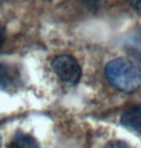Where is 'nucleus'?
<instances>
[{
    "label": "nucleus",
    "mask_w": 141,
    "mask_h": 148,
    "mask_svg": "<svg viewBox=\"0 0 141 148\" xmlns=\"http://www.w3.org/2000/svg\"><path fill=\"white\" fill-rule=\"evenodd\" d=\"M106 80L118 90L133 92L141 86V67L125 58L110 61L104 69Z\"/></svg>",
    "instance_id": "1"
},
{
    "label": "nucleus",
    "mask_w": 141,
    "mask_h": 148,
    "mask_svg": "<svg viewBox=\"0 0 141 148\" xmlns=\"http://www.w3.org/2000/svg\"><path fill=\"white\" fill-rule=\"evenodd\" d=\"M51 66L58 78L69 85L77 84L81 78V67L72 56H58L52 61Z\"/></svg>",
    "instance_id": "2"
},
{
    "label": "nucleus",
    "mask_w": 141,
    "mask_h": 148,
    "mask_svg": "<svg viewBox=\"0 0 141 148\" xmlns=\"http://www.w3.org/2000/svg\"><path fill=\"white\" fill-rule=\"evenodd\" d=\"M19 83V73L14 66L0 63V90H10L17 88Z\"/></svg>",
    "instance_id": "3"
},
{
    "label": "nucleus",
    "mask_w": 141,
    "mask_h": 148,
    "mask_svg": "<svg viewBox=\"0 0 141 148\" xmlns=\"http://www.w3.org/2000/svg\"><path fill=\"white\" fill-rule=\"evenodd\" d=\"M121 123L126 128L141 133V104L126 111L121 116Z\"/></svg>",
    "instance_id": "4"
},
{
    "label": "nucleus",
    "mask_w": 141,
    "mask_h": 148,
    "mask_svg": "<svg viewBox=\"0 0 141 148\" xmlns=\"http://www.w3.org/2000/svg\"><path fill=\"white\" fill-rule=\"evenodd\" d=\"M9 148H39V144L32 136L17 133L12 140Z\"/></svg>",
    "instance_id": "5"
},
{
    "label": "nucleus",
    "mask_w": 141,
    "mask_h": 148,
    "mask_svg": "<svg viewBox=\"0 0 141 148\" xmlns=\"http://www.w3.org/2000/svg\"><path fill=\"white\" fill-rule=\"evenodd\" d=\"M103 148H131L130 144L123 140H112L106 144Z\"/></svg>",
    "instance_id": "6"
},
{
    "label": "nucleus",
    "mask_w": 141,
    "mask_h": 148,
    "mask_svg": "<svg viewBox=\"0 0 141 148\" xmlns=\"http://www.w3.org/2000/svg\"><path fill=\"white\" fill-rule=\"evenodd\" d=\"M127 1L135 10L141 11V0H127Z\"/></svg>",
    "instance_id": "7"
},
{
    "label": "nucleus",
    "mask_w": 141,
    "mask_h": 148,
    "mask_svg": "<svg viewBox=\"0 0 141 148\" xmlns=\"http://www.w3.org/2000/svg\"><path fill=\"white\" fill-rule=\"evenodd\" d=\"M5 38H6V31L4 26L2 24H0V47L3 45L5 41Z\"/></svg>",
    "instance_id": "8"
},
{
    "label": "nucleus",
    "mask_w": 141,
    "mask_h": 148,
    "mask_svg": "<svg viewBox=\"0 0 141 148\" xmlns=\"http://www.w3.org/2000/svg\"><path fill=\"white\" fill-rule=\"evenodd\" d=\"M0 145H1V137H0Z\"/></svg>",
    "instance_id": "9"
}]
</instances>
